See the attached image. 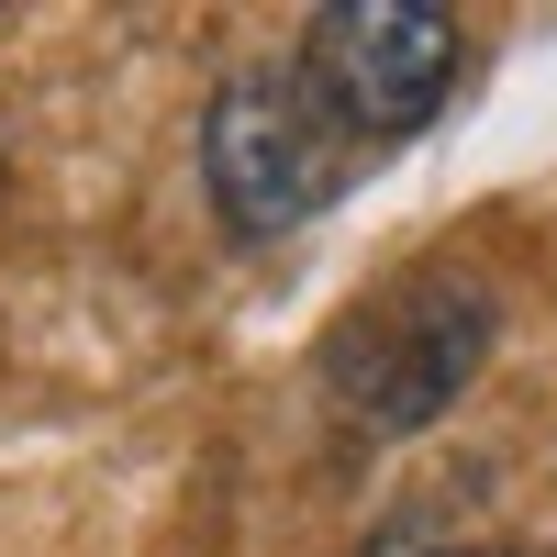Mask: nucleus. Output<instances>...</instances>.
<instances>
[{
    "instance_id": "1",
    "label": "nucleus",
    "mask_w": 557,
    "mask_h": 557,
    "mask_svg": "<svg viewBox=\"0 0 557 557\" xmlns=\"http://www.w3.org/2000/svg\"><path fill=\"white\" fill-rule=\"evenodd\" d=\"M335 178H346V146H335V123H323V101L301 89V67H235L212 89V112H201V190L223 212V235H301V223L335 201Z\"/></svg>"
},
{
    "instance_id": "2",
    "label": "nucleus",
    "mask_w": 557,
    "mask_h": 557,
    "mask_svg": "<svg viewBox=\"0 0 557 557\" xmlns=\"http://www.w3.org/2000/svg\"><path fill=\"white\" fill-rule=\"evenodd\" d=\"M502 335V301L480 278H401L391 301H368L335 346H323V380L357 412L368 435H412L480 380V357Z\"/></svg>"
},
{
    "instance_id": "3",
    "label": "nucleus",
    "mask_w": 557,
    "mask_h": 557,
    "mask_svg": "<svg viewBox=\"0 0 557 557\" xmlns=\"http://www.w3.org/2000/svg\"><path fill=\"white\" fill-rule=\"evenodd\" d=\"M457 57H469V34L446 0H323L301 34V89L323 101L335 134L391 146V134L435 123V101L457 89Z\"/></svg>"
},
{
    "instance_id": "4",
    "label": "nucleus",
    "mask_w": 557,
    "mask_h": 557,
    "mask_svg": "<svg viewBox=\"0 0 557 557\" xmlns=\"http://www.w3.org/2000/svg\"><path fill=\"white\" fill-rule=\"evenodd\" d=\"M457 557H513V546H457Z\"/></svg>"
}]
</instances>
